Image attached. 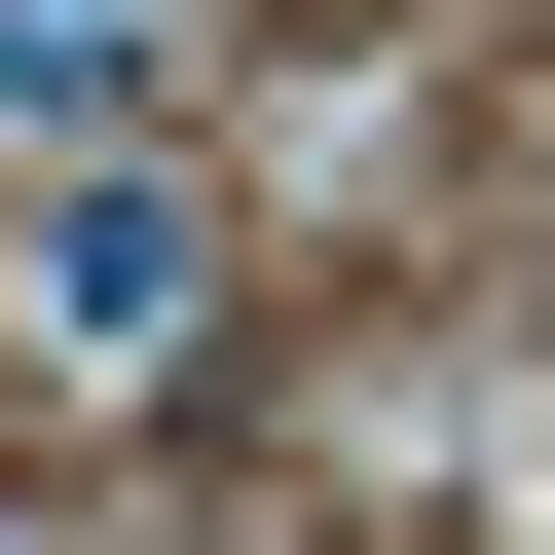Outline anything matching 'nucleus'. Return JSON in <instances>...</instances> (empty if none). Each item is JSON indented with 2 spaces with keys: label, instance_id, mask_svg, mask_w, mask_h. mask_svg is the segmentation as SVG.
<instances>
[{
  "label": "nucleus",
  "instance_id": "obj_1",
  "mask_svg": "<svg viewBox=\"0 0 555 555\" xmlns=\"http://www.w3.org/2000/svg\"><path fill=\"white\" fill-rule=\"evenodd\" d=\"M38 334H75V371H185V334H222V185H149V149H112V185L38 222Z\"/></svg>",
  "mask_w": 555,
  "mask_h": 555
},
{
  "label": "nucleus",
  "instance_id": "obj_2",
  "mask_svg": "<svg viewBox=\"0 0 555 555\" xmlns=\"http://www.w3.org/2000/svg\"><path fill=\"white\" fill-rule=\"evenodd\" d=\"M0 112H112V149H149V38H75V0H0Z\"/></svg>",
  "mask_w": 555,
  "mask_h": 555
}]
</instances>
